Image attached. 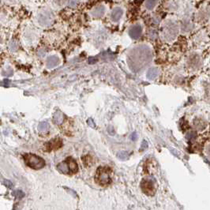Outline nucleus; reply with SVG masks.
Listing matches in <instances>:
<instances>
[{
    "instance_id": "nucleus-1",
    "label": "nucleus",
    "mask_w": 210,
    "mask_h": 210,
    "mask_svg": "<svg viewBox=\"0 0 210 210\" xmlns=\"http://www.w3.org/2000/svg\"><path fill=\"white\" fill-rule=\"evenodd\" d=\"M152 59L150 49L146 46H139L133 49L128 57V65L135 72L142 70L144 67L149 63Z\"/></svg>"
},
{
    "instance_id": "nucleus-2",
    "label": "nucleus",
    "mask_w": 210,
    "mask_h": 210,
    "mask_svg": "<svg viewBox=\"0 0 210 210\" xmlns=\"http://www.w3.org/2000/svg\"><path fill=\"white\" fill-rule=\"evenodd\" d=\"M24 160L27 165L35 170L43 168L45 165L44 160L34 154H26L24 156Z\"/></svg>"
},
{
    "instance_id": "nucleus-3",
    "label": "nucleus",
    "mask_w": 210,
    "mask_h": 210,
    "mask_svg": "<svg viewBox=\"0 0 210 210\" xmlns=\"http://www.w3.org/2000/svg\"><path fill=\"white\" fill-rule=\"evenodd\" d=\"M178 29L177 26L172 22H168L164 24L163 29V35L167 40H172L177 36Z\"/></svg>"
},
{
    "instance_id": "nucleus-4",
    "label": "nucleus",
    "mask_w": 210,
    "mask_h": 210,
    "mask_svg": "<svg viewBox=\"0 0 210 210\" xmlns=\"http://www.w3.org/2000/svg\"><path fill=\"white\" fill-rule=\"evenodd\" d=\"M96 180L102 186L109 184L111 182V177L108 171L105 168H100L96 174Z\"/></svg>"
},
{
    "instance_id": "nucleus-5",
    "label": "nucleus",
    "mask_w": 210,
    "mask_h": 210,
    "mask_svg": "<svg viewBox=\"0 0 210 210\" xmlns=\"http://www.w3.org/2000/svg\"><path fill=\"white\" fill-rule=\"evenodd\" d=\"M141 189L146 194L153 195L155 190L153 182L150 179H144L141 182Z\"/></svg>"
},
{
    "instance_id": "nucleus-6",
    "label": "nucleus",
    "mask_w": 210,
    "mask_h": 210,
    "mask_svg": "<svg viewBox=\"0 0 210 210\" xmlns=\"http://www.w3.org/2000/svg\"><path fill=\"white\" fill-rule=\"evenodd\" d=\"M142 33V28L140 25H135L131 27L129 30V35L132 39L137 40Z\"/></svg>"
},
{
    "instance_id": "nucleus-7",
    "label": "nucleus",
    "mask_w": 210,
    "mask_h": 210,
    "mask_svg": "<svg viewBox=\"0 0 210 210\" xmlns=\"http://www.w3.org/2000/svg\"><path fill=\"white\" fill-rule=\"evenodd\" d=\"M62 146V141L60 139H54L50 142L46 144V148L48 151H51L53 149H57Z\"/></svg>"
},
{
    "instance_id": "nucleus-8",
    "label": "nucleus",
    "mask_w": 210,
    "mask_h": 210,
    "mask_svg": "<svg viewBox=\"0 0 210 210\" xmlns=\"http://www.w3.org/2000/svg\"><path fill=\"white\" fill-rule=\"evenodd\" d=\"M39 22L42 26H48L51 23V18L50 14L47 12H43L39 15Z\"/></svg>"
},
{
    "instance_id": "nucleus-9",
    "label": "nucleus",
    "mask_w": 210,
    "mask_h": 210,
    "mask_svg": "<svg viewBox=\"0 0 210 210\" xmlns=\"http://www.w3.org/2000/svg\"><path fill=\"white\" fill-rule=\"evenodd\" d=\"M122 16V10L119 7L113 9L112 12V19L113 22H118Z\"/></svg>"
},
{
    "instance_id": "nucleus-10",
    "label": "nucleus",
    "mask_w": 210,
    "mask_h": 210,
    "mask_svg": "<svg viewBox=\"0 0 210 210\" xmlns=\"http://www.w3.org/2000/svg\"><path fill=\"white\" fill-rule=\"evenodd\" d=\"M104 12H105V8L104 6H98V7H96L94 9V10L92 11V16L95 17V18H101L104 14Z\"/></svg>"
},
{
    "instance_id": "nucleus-11",
    "label": "nucleus",
    "mask_w": 210,
    "mask_h": 210,
    "mask_svg": "<svg viewBox=\"0 0 210 210\" xmlns=\"http://www.w3.org/2000/svg\"><path fill=\"white\" fill-rule=\"evenodd\" d=\"M57 169L62 173L64 174H70V168H69V165H68V162L67 160H66L63 162L60 163L59 165L57 166Z\"/></svg>"
},
{
    "instance_id": "nucleus-12",
    "label": "nucleus",
    "mask_w": 210,
    "mask_h": 210,
    "mask_svg": "<svg viewBox=\"0 0 210 210\" xmlns=\"http://www.w3.org/2000/svg\"><path fill=\"white\" fill-rule=\"evenodd\" d=\"M158 73H159V70L156 67H152L147 71V78L149 80H154L158 76Z\"/></svg>"
},
{
    "instance_id": "nucleus-13",
    "label": "nucleus",
    "mask_w": 210,
    "mask_h": 210,
    "mask_svg": "<svg viewBox=\"0 0 210 210\" xmlns=\"http://www.w3.org/2000/svg\"><path fill=\"white\" fill-rule=\"evenodd\" d=\"M67 160V162H68V165H69V168H70V174H73V173H76L78 170V167L76 161L72 158H68Z\"/></svg>"
},
{
    "instance_id": "nucleus-14",
    "label": "nucleus",
    "mask_w": 210,
    "mask_h": 210,
    "mask_svg": "<svg viewBox=\"0 0 210 210\" xmlns=\"http://www.w3.org/2000/svg\"><path fill=\"white\" fill-rule=\"evenodd\" d=\"M59 63V58L57 56H50L47 60V67L48 68H54L58 65Z\"/></svg>"
},
{
    "instance_id": "nucleus-15",
    "label": "nucleus",
    "mask_w": 210,
    "mask_h": 210,
    "mask_svg": "<svg viewBox=\"0 0 210 210\" xmlns=\"http://www.w3.org/2000/svg\"><path fill=\"white\" fill-rule=\"evenodd\" d=\"M54 122L55 124L60 125L63 121V115L60 112H56L54 115Z\"/></svg>"
},
{
    "instance_id": "nucleus-16",
    "label": "nucleus",
    "mask_w": 210,
    "mask_h": 210,
    "mask_svg": "<svg viewBox=\"0 0 210 210\" xmlns=\"http://www.w3.org/2000/svg\"><path fill=\"white\" fill-rule=\"evenodd\" d=\"M49 124L46 122H41L38 125V131L40 132H47L49 130Z\"/></svg>"
},
{
    "instance_id": "nucleus-17",
    "label": "nucleus",
    "mask_w": 210,
    "mask_h": 210,
    "mask_svg": "<svg viewBox=\"0 0 210 210\" xmlns=\"http://www.w3.org/2000/svg\"><path fill=\"white\" fill-rule=\"evenodd\" d=\"M157 3V1H153V0H149V1H146L145 2V7L148 10H153V8L155 7V6Z\"/></svg>"
},
{
    "instance_id": "nucleus-18",
    "label": "nucleus",
    "mask_w": 210,
    "mask_h": 210,
    "mask_svg": "<svg viewBox=\"0 0 210 210\" xmlns=\"http://www.w3.org/2000/svg\"><path fill=\"white\" fill-rule=\"evenodd\" d=\"M117 156H118V159L120 160H126L127 159L128 156H129V153L126 151H122L120 153H118L117 154Z\"/></svg>"
},
{
    "instance_id": "nucleus-19",
    "label": "nucleus",
    "mask_w": 210,
    "mask_h": 210,
    "mask_svg": "<svg viewBox=\"0 0 210 210\" xmlns=\"http://www.w3.org/2000/svg\"><path fill=\"white\" fill-rule=\"evenodd\" d=\"M9 47H10V50H11V51H17V49H18V44H16V42L11 41L10 43Z\"/></svg>"
},
{
    "instance_id": "nucleus-20",
    "label": "nucleus",
    "mask_w": 210,
    "mask_h": 210,
    "mask_svg": "<svg viewBox=\"0 0 210 210\" xmlns=\"http://www.w3.org/2000/svg\"><path fill=\"white\" fill-rule=\"evenodd\" d=\"M196 136H197L196 133H194V132H190V133H188L186 134V138H187L188 140H194V139H195Z\"/></svg>"
},
{
    "instance_id": "nucleus-21",
    "label": "nucleus",
    "mask_w": 210,
    "mask_h": 210,
    "mask_svg": "<svg viewBox=\"0 0 210 210\" xmlns=\"http://www.w3.org/2000/svg\"><path fill=\"white\" fill-rule=\"evenodd\" d=\"M13 194H14L17 197H19L20 198H21V197H24V195H25L24 193H23L22 190H15L13 192Z\"/></svg>"
},
{
    "instance_id": "nucleus-22",
    "label": "nucleus",
    "mask_w": 210,
    "mask_h": 210,
    "mask_svg": "<svg viewBox=\"0 0 210 210\" xmlns=\"http://www.w3.org/2000/svg\"><path fill=\"white\" fill-rule=\"evenodd\" d=\"M147 148H148V143H147L146 141L144 140L142 141V143L141 145V148H140V151H143V150L146 149Z\"/></svg>"
},
{
    "instance_id": "nucleus-23",
    "label": "nucleus",
    "mask_w": 210,
    "mask_h": 210,
    "mask_svg": "<svg viewBox=\"0 0 210 210\" xmlns=\"http://www.w3.org/2000/svg\"><path fill=\"white\" fill-rule=\"evenodd\" d=\"M37 54H38V55L40 57H44L45 55V54H46V52H45V51L44 49H40L38 51V52H37Z\"/></svg>"
},
{
    "instance_id": "nucleus-24",
    "label": "nucleus",
    "mask_w": 210,
    "mask_h": 210,
    "mask_svg": "<svg viewBox=\"0 0 210 210\" xmlns=\"http://www.w3.org/2000/svg\"><path fill=\"white\" fill-rule=\"evenodd\" d=\"M12 73H13L12 70L8 69V70H7V71H6L5 73H3V74L4 76H10V75H12Z\"/></svg>"
},
{
    "instance_id": "nucleus-25",
    "label": "nucleus",
    "mask_w": 210,
    "mask_h": 210,
    "mask_svg": "<svg viewBox=\"0 0 210 210\" xmlns=\"http://www.w3.org/2000/svg\"><path fill=\"white\" fill-rule=\"evenodd\" d=\"M87 122H88V124H89L90 127H95V123L92 122V120L91 119V118H89V120L87 121Z\"/></svg>"
},
{
    "instance_id": "nucleus-26",
    "label": "nucleus",
    "mask_w": 210,
    "mask_h": 210,
    "mask_svg": "<svg viewBox=\"0 0 210 210\" xmlns=\"http://www.w3.org/2000/svg\"><path fill=\"white\" fill-rule=\"evenodd\" d=\"M137 133H135V132H134V133H133L132 135H131V139H132L133 141H134V140H137Z\"/></svg>"
},
{
    "instance_id": "nucleus-27",
    "label": "nucleus",
    "mask_w": 210,
    "mask_h": 210,
    "mask_svg": "<svg viewBox=\"0 0 210 210\" xmlns=\"http://www.w3.org/2000/svg\"><path fill=\"white\" fill-rule=\"evenodd\" d=\"M5 185H7L8 187H11V186H12V183H11L10 181H7H7H5Z\"/></svg>"
},
{
    "instance_id": "nucleus-28",
    "label": "nucleus",
    "mask_w": 210,
    "mask_h": 210,
    "mask_svg": "<svg viewBox=\"0 0 210 210\" xmlns=\"http://www.w3.org/2000/svg\"><path fill=\"white\" fill-rule=\"evenodd\" d=\"M208 153H209V155H210V145L208 147Z\"/></svg>"
},
{
    "instance_id": "nucleus-29",
    "label": "nucleus",
    "mask_w": 210,
    "mask_h": 210,
    "mask_svg": "<svg viewBox=\"0 0 210 210\" xmlns=\"http://www.w3.org/2000/svg\"><path fill=\"white\" fill-rule=\"evenodd\" d=\"M191 61L193 62V61H194V60H193V59H191ZM194 62H197V61L195 60V61H194ZM193 64H194V63H191V66H193Z\"/></svg>"
}]
</instances>
